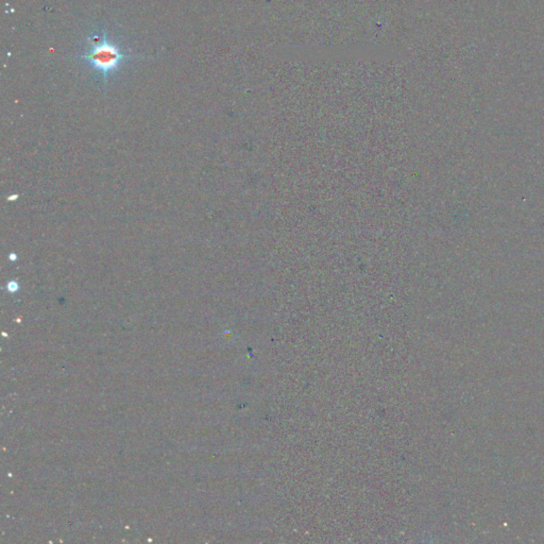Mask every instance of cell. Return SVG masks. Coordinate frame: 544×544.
Masks as SVG:
<instances>
[{"instance_id":"1","label":"cell","mask_w":544,"mask_h":544,"mask_svg":"<svg viewBox=\"0 0 544 544\" xmlns=\"http://www.w3.org/2000/svg\"><path fill=\"white\" fill-rule=\"evenodd\" d=\"M89 48L84 55H79L78 59L84 61L95 72H99L104 79V84L113 72H116L127 60L136 57L123 50L119 45L108 40V34L104 30L100 35L94 34L87 38Z\"/></svg>"}]
</instances>
